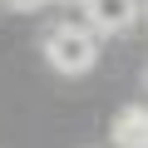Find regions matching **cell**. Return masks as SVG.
Here are the masks:
<instances>
[{"mask_svg": "<svg viewBox=\"0 0 148 148\" xmlns=\"http://www.w3.org/2000/svg\"><path fill=\"white\" fill-rule=\"evenodd\" d=\"M84 15H89V30H99V35H123V30H133V20L143 15V0H84Z\"/></svg>", "mask_w": 148, "mask_h": 148, "instance_id": "cell-2", "label": "cell"}, {"mask_svg": "<svg viewBox=\"0 0 148 148\" xmlns=\"http://www.w3.org/2000/svg\"><path fill=\"white\" fill-rule=\"evenodd\" d=\"M5 5H10V10H40L45 0H5Z\"/></svg>", "mask_w": 148, "mask_h": 148, "instance_id": "cell-4", "label": "cell"}, {"mask_svg": "<svg viewBox=\"0 0 148 148\" xmlns=\"http://www.w3.org/2000/svg\"><path fill=\"white\" fill-rule=\"evenodd\" d=\"M143 15H148V0H143Z\"/></svg>", "mask_w": 148, "mask_h": 148, "instance_id": "cell-6", "label": "cell"}, {"mask_svg": "<svg viewBox=\"0 0 148 148\" xmlns=\"http://www.w3.org/2000/svg\"><path fill=\"white\" fill-rule=\"evenodd\" d=\"M45 59L59 74H84L99 59V30H89V20H59L45 30Z\"/></svg>", "mask_w": 148, "mask_h": 148, "instance_id": "cell-1", "label": "cell"}, {"mask_svg": "<svg viewBox=\"0 0 148 148\" xmlns=\"http://www.w3.org/2000/svg\"><path fill=\"white\" fill-rule=\"evenodd\" d=\"M64 5H84V0H64Z\"/></svg>", "mask_w": 148, "mask_h": 148, "instance_id": "cell-5", "label": "cell"}, {"mask_svg": "<svg viewBox=\"0 0 148 148\" xmlns=\"http://www.w3.org/2000/svg\"><path fill=\"white\" fill-rule=\"evenodd\" d=\"M109 138H114V148H148V104H128V109H119Z\"/></svg>", "mask_w": 148, "mask_h": 148, "instance_id": "cell-3", "label": "cell"}]
</instances>
